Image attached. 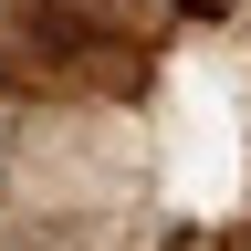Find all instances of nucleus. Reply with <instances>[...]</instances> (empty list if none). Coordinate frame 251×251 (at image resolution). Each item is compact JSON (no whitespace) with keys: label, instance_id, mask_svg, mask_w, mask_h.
I'll use <instances>...</instances> for the list:
<instances>
[{"label":"nucleus","instance_id":"nucleus-1","mask_svg":"<svg viewBox=\"0 0 251 251\" xmlns=\"http://www.w3.org/2000/svg\"><path fill=\"white\" fill-rule=\"evenodd\" d=\"M157 0H11V84L21 94H126L147 84Z\"/></svg>","mask_w":251,"mask_h":251}]
</instances>
